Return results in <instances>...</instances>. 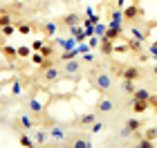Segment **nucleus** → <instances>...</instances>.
I'll list each match as a JSON object with an SVG mask.
<instances>
[{
  "instance_id": "obj_1",
  "label": "nucleus",
  "mask_w": 157,
  "mask_h": 148,
  "mask_svg": "<svg viewBox=\"0 0 157 148\" xmlns=\"http://www.w3.org/2000/svg\"><path fill=\"white\" fill-rule=\"evenodd\" d=\"M90 81H92V88H94L97 92H101V94L110 92V90L115 88V81H112L110 72H105L101 67H94V72L90 74Z\"/></svg>"
},
{
  "instance_id": "obj_2",
  "label": "nucleus",
  "mask_w": 157,
  "mask_h": 148,
  "mask_svg": "<svg viewBox=\"0 0 157 148\" xmlns=\"http://www.w3.org/2000/svg\"><path fill=\"white\" fill-rule=\"evenodd\" d=\"M83 67V61H81V56L78 59H70V61H63V74L61 76H67V79H72V81H76L78 79V70Z\"/></svg>"
},
{
  "instance_id": "obj_3",
  "label": "nucleus",
  "mask_w": 157,
  "mask_h": 148,
  "mask_svg": "<svg viewBox=\"0 0 157 148\" xmlns=\"http://www.w3.org/2000/svg\"><path fill=\"white\" fill-rule=\"evenodd\" d=\"M141 119H137V117H130L126 121V126L121 128V137H132V135H137V132L141 130Z\"/></svg>"
},
{
  "instance_id": "obj_4",
  "label": "nucleus",
  "mask_w": 157,
  "mask_h": 148,
  "mask_svg": "<svg viewBox=\"0 0 157 148\" xmlns=\"http://www.w3.org/2000/svg\"><path fill=\"white\" fill-rule=\"evenodd\" d=\"M61 67H56V65H49V67H43L40 70V79L43 83H54V81H59L61 79Z\"/></svg>"
},
{
  "instance_id": "obj_5",
  "label": "nucleus",
  "mask_w": 157,
  "mask_h": 148,
  "mask_svg": "<svg viewBox=\"0 0 157 148\" xmlns=\"http://www.w3.org/2000/svg\"><path fill=\"white\" fill-rule=\"evenodd\" d=\"M112 110H115V101H112L110 97H101V99L97 101V105H94L97 117H99V115H110Z\"/></svg>"
},
{
  "instance_id": "obj_6",
  "label": "nucleus",
  "mask_w": 157,
  "mask_h": 148,
  "mask_svg": "<svg viewBox=\"0 0 157 148\" xmlns=\"http://www.w3.org/2000/svg\"><path fill=\"white\" fill-rule=\"evenodd\" d=\"M16 123H18L23 130H32L34 126H36V117H34L32 112L27 110V112H23V115H20V117L16 119Z\"/></svg>"
},
{
  "instance_id": "obj_7",
  "label": "nucleus",
  "mask_w": 157,
  "mask_h": 148,
  "mask_svg": "<svg viewBox=\"0 0 157 148\" xmlns=\"http://www.w3.org/2000/svg\"><path fill=\"white\" fill-rule=\"evenodd\" d=\"M141 16H144V11H141L137 5H130V7H126V9H124V20L128 25L135 23V20H139Z\"/></svg>"
},
{
  "instance_id": "obj_8",
  "label": "nucleus",
  "mask_w": 157,
  "mask_h": 148,
  "mask_svg": "<svg viewBox=\"0 0 157 148\" xmlns=\"http://www.w3.org/2000/svg\"><path fill=\"white\" fill-rule=\"evenodd\" d=\"M56 32H59V23H56V20H45V23H40V34L45 38H54Z\"/></svg>"
},
{
  "instance_id": "obj_9",
  "label": "nucleus",
  "mask_w": 157,
  "mask_h": 148,
  "mask_svg": "<svg viewBox=\"0 0 157 148\" xmlns=\"http://www.w3.org/2000/svg\"><path fill=\"white\" fill-rule=\"evenodd\" d=\"M141 76H144V72H141V67H137V65H130V67H124V70H121V79L139 81Z\"/></svg>"
},
{
  "instance_id": "obj_10",
  "label": "nucleus",
  "mask_w": 157,
  "mask_h": 148,
  "mask_svg": "<svg viewBox=\"0 0 157 148\" xmlns=\"http://www.w3.org/2000/svg\"><path fill=\"white\" fill-rule=\"evenodd\" d=\"M27 110H29L34 117H40L43 112H45V105H43V103L38 101V99H36V97H32L29 101H27Z\"/></svg>"
},
{
  "instance_id": "obj_11",
  "label": "nucleus",
  "mask_w": 157,
  "mask_h": 148,
  "mask_svg": "<svg viewBox=\"0 0 157 148\" xmlns=\"http://www.w3.org/2000/svg\"><path fill=\"white\" fill-rule=\"evenodd\" d=\"M130 108H132L135 115H141V112H146L151 105H148V101H144V99H132L130 97Z\"/></svg>"
},
{
  "instance_id": "obj_12",
  "label": "nucleus",
  "mask_w": 157,
  "mask_h": 148,
  "mask_svg": "<svg viewBox=\"0 0 157 148\" xmlns=\"http://www.w3.org/2000/svg\"><path fill=\"white\" fill-rule=\"evenodd\" d=\"M92 121H97V112H88V115H81L76 119L78 128H85V126H92Z\"/></svg>"
},
{
  "instance_id": "obj_13",
  "label": "nucleus",
  "mask_w": 157,
  "mask_h": 148,
  "mask_svg": "<svg viewBox=\"0 0 157 148\" xmlns=\"http://www.w3.org/2000/svg\"><path fill=\"white\" fill-rule=\"evenodd\" d=\"M78 23H81V16H78V13H65V16L61 18V25H65L67 29L74 27V25H78Z\"/></svg>"
},
{
  "instance_id": "obj_14",
  "label": "nucleus",
  "mask_w": 157,
  "mask_h": 148,
  "mask_svg": "<svg viewBox=\"0 0 157 148\" xmlns=\"http://www.w3.org/2000/svg\"><path fill=\"white\" fill-rule=\"evenodd\" d=\"M121 34H124V27H110L108 25V29H105V34L101 38H105V40H117Z\"/></svg>"
},
{
  "instance_id": "obj_15",
  "label": "nucleus",
  "mask_w": 157,
  "mask_h": 148,
  "mask_svg": "<svg viewBox=\"0 0 157 148\" xmlns=\"http://www.w3.org/2000/svg\"><path fill=\"white\" fill-rule=\"evenodd\" d=\"M135 90H137V81H130V79H121V92L126 97H130Z\"/></svg>"
},
{
  "instance_id": "obj_16",
  "label": "nucleus",
  "mask_w": 157,
  "mask_h": 148,
  "mask_svg": "<svg viewBox=\"0 0 157 148\" xmlns=\"http://www.w3.org/2000/svg\"><path fill=\"white\" fill-rule=\"evenodd\" d=\"M110 27H124V9H115L112 11V18H110Z\"/></svg>"
},
{
  "instance_id": "obj_17",
  "label": "nucleus",
  "mask_w": 157,
  "mask_h": 148,
  "mask_svg": "<svg viewBox=\"0 0 157 148\" xmlns=\"http://www.w3.org/2000/svg\"><path fill=\"white\" fill-rule=\"evenodd\" d=\"M70 34H72V36L76 38V43H83L85 38H88V34H85V29L81 25H74V27H70Z\"/></svg>"
},
{
  "instance_id": "obj_18",
  "label": "nucleus",
  "mask_w": 157,
  "mask_h": 148,
  "mask_svg": "<svg viewBox=\"0 0 157 148\" xmlns=\"http://www.w3.org/2000/svg\"><path fill=\"white\" fill-rule=\"evenodd\" d=\"M78 56H81V54H78V49H76V45H74L72 49H65V52H61V54H59V61L63 63V61H70V59H78Z\"/></svg>"
},
{
  "instance_id": "obj_19",
  "label": "nucleus",
  "mask_w": 157,
  "mask_h": 148,
  "mask_svg": "<svg viewBox=\"0 0 157 148\" xmlns=\"http://www.w3.org/2000/svg\"><path fill=\"white\" fill-rule=\"evenodd\" d=\"M49 137H54L56 142H63V139H65V130H63L61 126L52 123V128H49Z\"/></svg>"
},
{
  "instance_id": "obj_20",
  "label": "nucleus",
  "mask_w": 157,
  "mask_h": 148,
  "mask_svg": "<svg viewBox=\"0 0 157 148\" xmlns=\"http://www.w3.org/2000/svg\"><path fill=\"white\" fill-rule=\"evenodd\" d=\"M56 45L63 47V49H72V47L76 45V38L70 34V38H56Z\"/></svg>"
},
{
  "instance_id": "obj_21",
  "label": "nucleus",
  "mask_w": 157,
  "mask_h": 148,
  "mask_svg": "<svg viewBox=\"0 0 157 148\" xmlns=\"http://www.w3.org/2000/svg\"><path fill=\"white\" fill-rule=\"evenodd\" d=\"M112 52H115V40H105V38H101V54L110 56Z\"/></svg>"
},
{
  "instance_id": "obj_22",
  "label": "nucleus",
  "mask_w": 157,
  "mask_h": 148,
  "mask_svg": "<svg viewBox=\"0 0 157 148\" xmlns=\"http://www.w3.org/2000/svg\"><path fill=\"white\" fill-rule=\"evenodd\" d=\"M0 52H2V56H5V59H9V61H13V59L18 56L16 47H11V45H5V47H0Z\"/></svg>"
},
{
  "instance_id": "obj_23",
  "label": "nucleus",
  "mask_w": 157,
  "mask_h": 148,
  "mask_svg": "<svg viewBox=\"0 0 157 148\" xmlns=\"http://www.w3.org/2000/svg\"><path fill=\"white\" fill-rule=\"evenodd\" d=\"M32 29H34V25H32V23H25V20H23V23H18V27H16V32L23 34V36L32 34Z\"/></svg>"
},
{
  "instance_id": "obj_24",
  "label": "nucleus",
  "mask_w": 157,
  "mask_h": 148,
  "mask_svg": "<svg viewBox=\"0 0 157 148\" xmlns=\"http://www.w3.org/2000/svg\"><path fill=\"white\" fill-rule=\"evenodd\" d=\"M132 99H144V101H148V97H151V90H144V88H137L135 92L130 94Z\"/></svg>"
},
{
  "instance_id": "obj_25",
  "label": "nucleus",
  "mask_w": 157,
  "mask_h": 148,
  "mask_svg": "<svg viewBox=\"0 0 157 148\" xmlns=\"http://www.w3.org/2000/svg\"><path fill=\"white\" fill-rule=\"evenodd\" d=\"M18 144H20V146H25V148H32V146L36 144V142H34L32 137H27V132H23V135L18 137Z\"/></svg>"
},
{
  "instance_id": "obj_26",
  "label": "nucleus",
  "mask_w": 157,
  "mask_h": 148,
  "mask_svg": "<svg viewBox=\"0 0 157 148\" xmlns=\"http://www.w3.org/2000/svg\"><path fill=\"white\" fill-rule=\"evenodd\" d=\"M38 52H40L43 56H45V59H52V56H56V52H54V47H52V45H45V43H43V47L38 49Z\"/></svg>"
},
{
  "instance_id": "obj_27",
  "label": "nucleus",
  "mask_w": 157,
  "mask_h": 148,
  "mask_svg": "<svg viewBox=\"0 0 157 148\" xmlns=\"http://www.w3.org/2000/svg\"><path fill=\"white\" fill-rule=\"evenodd\" d=\"M47 139H49V132H47V130H38V132H36V139H34V142L43 146V144H47Z\"/></svg>"
},
{
  "instance_id": "obj_28",
  "label": "nucleus",
  "mask_w": 157,
  "mask_h": 148,
  "mask_svg": "<svg viewBox=\"0 0 157 148\" xmlns=\"http://www.w3.org/2000/svg\"><path fill=\"white\" fill-rule=\"evenodd\" d=\"M13 34H18L16 32V27H13V25H5V27H0V36H13Z\"/></svg>"
},
{
  "instance_id": "obj_29",
  "label": "nucleus",
  "mask_w": 157,
  "mask_h": 148,
  "mask_svg": "<svg viewBox=\"0 0 157 148\" xmlns=\"http://www.w3.org/2000/svg\"><path fill=\"white\" fill-rule=\"evenodd\" d=\"M13 23V16L9 11H5V13H0V27H5V25H11Z\"/></svg>"
},
{
  "instance_id": "obj_30",
  "label": "nucleus",
  "mask_w": 157,
  "mask_h": 148,
  "mask_svg": "<svg viewBox=\"0 0 157 148\" xmlns=\"http://www.w3.org/2000/svg\"><path fill=\"white\" fill-rule=\"evenodd\" d=\"M16 52H18V56H20V59H27V56H32V47L20 45V47H16Z\"/></svg>"
},
{
  "instance_id": "obj_31",
  "label": "nucleus",
  "mask_w": 157,
  "mask_h": 148,
  "mask_svg": "<svg viewBox=\"0 0 157 148\" xmlns=\"http://www.w3.org/2000/svg\"><path fill=\"white\" fill-rule=\"evenodd\" d=\"M70 146H74V148H90L92 144L88 142V139H76V142H72Z\"/></svg>"
},
{
  "instance_id": "obj_32",
  "label": "nucleus",
  "mask_w": 157,
  "mask_h": 148,
  "mask_svg": "<svg viewBox=\"0 0 157 148\" xmlns=\"http://www.w3.org/2000/svg\"><path fill=\"white\" fill-rule=\"evenodd\" d=\"M105 29H108V25H103V23H97V25H94V34H97L99 38L105 34Z\"/></svg>"
},
{
  "instance_id": "obj_33",
  "label": "nucleus",
  "mask_w": 157,
  "mask_h": 148,
  "mask_svg": "<svg viewBox=\"0 0 157 148\" xmlns=\"http://www.w3.org/2000/svg\"><path fill=\"white\" fill-rule=\"evenodd\" d=\"M88 45H90V49H97L99 45H101V38H99V36H90L88 38Z\"/></svg>"
},
{
  "instance_id": "obj_34",
  "label": "nucleus",
  "mask_w": 157,
  "mask_h": 148,
  "mask_svg": "<svg viewBox=\"0 0 157 148\" xmlns=\"http://www.w3.org/2000/svg\"><path fill=\"white\" fill-rule=\"evenodd\" d=\"M20 92H23V83H20V81H13V85H11V94H13V97H18Z\"/></svg>"
},
{
  "instance_id": "obj_35",
  "label": "nucleus",
  "mask_w": 157,
  "mask_h": 148,
  "mask_svg": "<svg viewBox=\"0 0 157 148\" xmlns=\"http://www.w3.org/2000/svg\"><path fill=\"white\" fill-rule=\"evenodd\" d=\"M32 61H34V63H36V65L40 67V65H43V61H45V56H43L40 52H36V54H32Z\"/></svg>"
},
{
  "instance_id": "obj_36",
  "label": "nucleus",
  "mask_w": 157,
  "mask_h": 148,
  "mask_svg": "<svg viewBox=\"0 0 157 148\" xmlns=\"http://www.w3.org/2000/svg\"><path fill=\"white\" fill-rule=\"evenodd\" d=\"M155 144H153V139H148V137H144V139H139V148H153Z\"/></svg>"
},
{
  "instance_id": "obj_37",
  "label": "nucleus",
  "mask_w": 157,
  "mask_h": 148,
  "mask_svg": "<svg viewBox=\"0 0 157 148\" xmlns=\"http://www.w3.org/2000/svg\"><path fill=\"white\" fill-rule=\"evenodd\" d=\"M81 61H83V63H92V61H94V54H92V49H90V52H85V54H81Z\"/></svg>"
},
{
  "instance_id": "obj_38",
  "label": "nucleus",
  "mask_w": 157,
  "mask_h": 148,
  "mask_svg": "<svg viewBox=\"0 0 157 148\" xmlns=\"http://www.w3.org/2000/svg\"><path fill=\"white\" fill-rule=\"evenodd\" d=\"M90 130H92V132H101V130H103V123H101V121H92Z\"/></svg>"
},
{
  "instance_id": "obj_39",
  "label": "nucleus",
  "mask_w": 157,
  "mask_h": 148,
  "mask_svg": "<svg viewBox=\"0 0 157 148\" xmlns=\"http://www.w3.org/2000/svg\"><path fill=\"white\" fill-rule=\"evenodd\" d=\"M88 20H90L92 25H97V23H99V16H94V11H92L90 7H88Z\"/></svg>"
},
{
  "instance_id": "obj_40",
  "label": "nucleus",
  "mask_w": 157,
  "mask_h": 148,
  "mask_svg": "<svg viewBox=\"0 0 157 148\" xmlns=\"http://www.w3.org/2000/svg\"><path fill=\"white\" fill-rule=\"evenodd\" d=\"M146 137L155 142V139H157V128H148V130H146Z\"/></svg>"
},
{
  "instance_id": "obj_41",
  "label": "nucleus",
  "mask_w": 157,
  "mask_h": 148,
  "mask_svg": "<svg viewBox=\"0 0 157 148\" xmlns=\"http://www.w3.org/2000/svg\"><path fill=\"white\" fill-rule=\"evenodd\" d=\"M148 52H151V54H148V59H153V61L157 63V47H153V45H151V47H148Z\"/></svg>"
},
{
  "instance_id": "obj_42",
  "label": "nucleus",
  "mask_w": 157,
  "mask_h": 148,
  "mask_svg": "<svg viewBox=\"0 0 157 148\" xmlns=\"http://www.w3.org/2000/svg\"><path fill=\"white\" fill-rule=\"evenodd\" d=\"M148 105H151V108H157V97L151 92V97H148Z\"/></svg>"
},
{
  "instance_id": "obj_43",
  "label": "nucleus",
  "mask_w": 157,
  "mask_h": 148,
  "mask_svg": "<svg viewBox=\"0 0 157 148\" xmlns=\"http://www.w3.org/2000/svg\"><path fill=\"white\" fill-rule=\"evenodd\" d=\"M40 47H43V40H34V43H32V49H34V52H38Z\"/></svg>"
},
{
  "instance_id": "obj_44",
  "label": "nucleus",
  "mask_w": 157,
  "mask_h": 148,
  "mask_svg": "<svg viewBox=\"0 0 157 148\" xmlns=\"http://www.w3.org/2000/svg\"><path fill=\"white\" fill-rule=\"evenodd\" d=\"M151 72H153V76H157V63L153 65V70H151Z\"/></svg>"
},
{
  "instance_id": "obj_45",
  "label": "nucleus",
  "mask_w": 157,
  "mask_h": 148,
  "mask_svg": "<svg viewBox=\"0 0 157 148\" xmlns=\"http://www.w3.org/2000/svg\"><path fill=\"white\" fill-rule=\"evenodd\" d=\"M124 2H126V0H119V7H124Z\"/></svg>"
},
{
  "instance_id": "obj_46",
  "label": "nucleus",
  "mask_w": 157,
  "mask_h": 148,
  "mask_svg": "<svg viewBox=\"0 0 157 148\" xmlns=\"http://www.w3.org/2000/svg\"><path fill=\"white\" fill-rule=\"evenodd\" d=\"M151 45H153V47H157V40H155V43H151Z\"/></svg>"
},
{
  "instance_id": "obj_47",
  "label": "nucleus",
  "mask_w": 157,
  "mask_h": 148,
  "mask_svg": "<svg viewBox=\"0 0 157 148\" xmlns=\"http://www.w3.org/2000/svg\"><path fill=\"white\" fill-rule=\"evenodd\" d=\"M0 47H2V45H0Z\"/></svg>"
},
{
  "instance_id": "obj_48",
  "label": "nucleus",
  "mask_w": 157,
  "mask_h": 148,
  "mask_svg": "<svg viewBox=\"0 0 157 148\" xmlns=\"http://www.w3.org/2000/svg\"><path fill=\"white\" fill-rule=\"evenodd\" d=\"M155 110H157V108H155Z\"/></svg>"
}]
</instances>
